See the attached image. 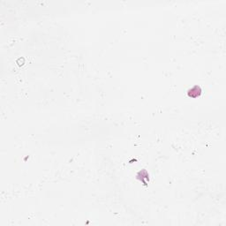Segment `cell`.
I'll use <instances>...</instances> for the list:
<instances>
[{
    "label": "cell",
    "instance_id": "obj_1",
    "mask_svg": "<svg viewBox=\"0 0 226 226\" xmlns=\"http://www.w3.org/2000/svg\"><path fill=\"white\" fill-rule=\"evenodd\" d=\"M201 93V89H200V87L198 86H194L193 87H192L191 89H189V91H188V95L190 96V97H193V98H195V97H198L200 95Z\"/></svg>",
    "mask_w": 226,
    "mask_h": 226
}]
</instances>
